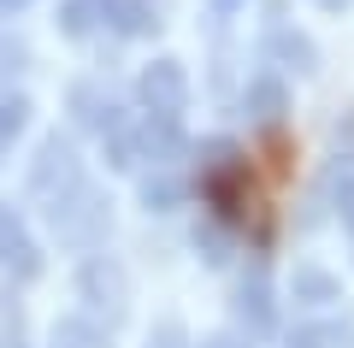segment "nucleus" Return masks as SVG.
<instances>
[{
	"instance_id": "nucleus-3",
	"label": "nucleus",
	"mask_w": 354,
	"mask_h": 348,
	"mask_svg": "<svg viewBox=\"0 0 354 348\" xmlns=\"http://www.w3.org/2000/svg\"><path fill=\"white\" fill-rule=\"evenodd\" d=\"M242 313H248L254 324L272 319V301H266V284H260V277H254V284H242Z\"/></svg>"
},
{
	"instance_id": "nucleus-1",
	"label": "nucleus",
	"mask_w": 354,
	"mask_h": 348,
	"mask_svg": "<svg viewBox=\"0 0 354 348\" xmlns=\"http://www.w3.org/2000/svg\"><path fill=\"white\" fill-rule=\"evenodd\" d=\"M207 195H213V207L225 212L230 224L260 219V195H254V183H248V165L230 148H213V160H207Z\"/></svg>"
},
{
	"instance_id": "nucleus-6",
	"label": "nucleus",
	"mask_w": 354,
	"mask_h": 348,
	"mask_svg": "<svg viewBox=\"0 0 354 348\" xmlns=\"http://www.w3.org/2000/svg\"><path fill=\"white\" fill-rule=\"evenodd\" d=\"M213 348H230V342H213Z\"/></svg>"
},
{
	"instance_id": "nucleus-4",
	"label": "nucleus",
	"mask_w": 354,
	"mask_h": 348,
	"mask_svg": "<svg viewBox=\"0 0 354 348\" xmlns=\"http://www.w3.org/2000/svg\"><path fill=\"white\" fill-rule=\"evenodd\" d=\"M148 95H160L165 107H177V95H183V83H177V71H160V77H148Z\"/></svg>"
},
{
	"instance_id": "nucleus-5",
	"label": "nucleus",
	"mask_w": 354,
	"mask_h": 348,
	"mask_svg": "<svg viewBox=\"0 0 354 348\" xmlns=\"http://www.w3.org/2000/svg\"><path fill=\"white\" fill-rule=\"evenodd\" d=\"M342 219L354 224V183H342Z\"/></svg>"
},
{
	"instance_id": "nucleus-7",
	"label": "nucleus",
	"mask_w": 354,
	"mask_h": 348,
	"mask_svg": "<svg viewBox=\"0 0 354 348\" xmlns=\"http://www.w3.org/2000/svg\"><path fill=\"white\" fill-rule=\"evenodd\" d=\"M325 6H337V0H325Z\"/></svg>"
},
{
	"instance_id": "nucleus-2",
	"label": "nucleus",
	"mask_w": 354,
	"mask_h": 348,
	"mask_svg": "<svg viewBox=\"0 0 354 348\" xmlns=\"http://www.w3.org/2000/svg\"><path fill=\"white\" fill-rule=\"evenodd\" d=\"M248 100H254V118H266V125H278V112H283V89L272 83V77H260Z\"/></svg>"
}]
</instances>
